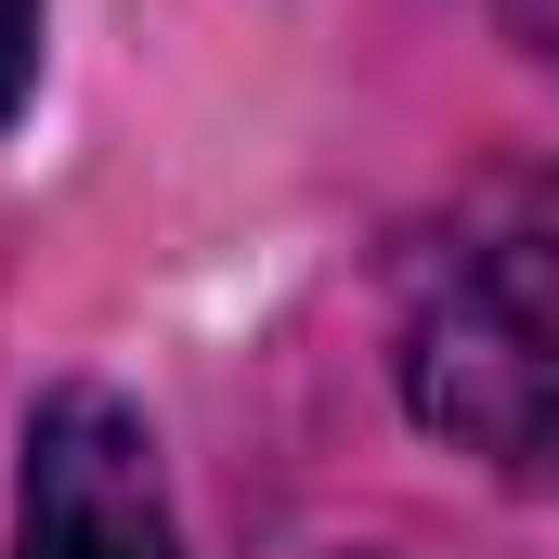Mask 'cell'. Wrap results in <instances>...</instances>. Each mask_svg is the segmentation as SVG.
Here are the masks:
<instances>
[{
    "instance_id": "277c9868",
    "label": "cell",
    "mask_w": 559,
    "mask_h": 559,
    "mask_svg": "<svg viewBox=\"0 0 559 559\" xmlns=\"http://www.w3.org/2000/svg\"><path fill=\"white\" fill-rule=\"evenodd\" d=\"M481 13H495V26H508L534 66H559V0H481Z\"/></svg>"
},
{
    "instance_id": "3957f363",
    "label": "cell",
    "mask_w": 559,
    "mask_h": 559,
    "mask_svg": "<svg viewBox=\"0 0 559 559\" xmlns=\"http://www.w3.org/2000/svg\"><path fill=\"white\" fill-rule=\"evenodd\" d=\"M39 52H52V0H0V131L39 105Z\"/></svg>"
},
{
    "instance_id": "7a4b0ae2",
    "label": "cell",
    "mask_w": 559,
    "mask_h": 559,
    "mask_svg": "<svg viewBox=\"0 0 559 559\" xmlns=\"http://www.w3.org/2000/svg\"><path fill=\"white\" fill-rule=\"evenodd\" d=\"M13 559H182L169 468L131 391L66 378L26 404V481H13Z\"/></svg>"
},
{
    "instance_id": "6da1fadb",
    "label": "cell",
    "mask_w": 559,
    "mask_h": 559,
    "mask_svg": "<svg viewBox=\"0 0 559 559\" xmlns=\"http://www.w3.org/2000/svg\"><path fill=\"white\" fill-rule=\"evenodd\" d=\"M391 378L429 442L481 455L495 481L559 495V169L481 182L455 222L417 235Z\"/></svg>"
}]
</instances>
